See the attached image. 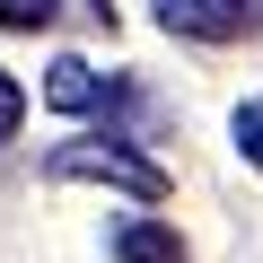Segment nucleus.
<instances>
[{"mask_svg":"<svg viewBox=\"0 0 263 263\" xmlns=\"http://www.w3.org/2000/svg\"><path fill=\"white\" fill-rule=\"evenodd\" d=\"M44 176L53 184H114L132 202H167V167L149 149H132L123 132H79V141H53L44 149Z\"/></svg>","mask_w":263,"mask_h":263,"instance_id":"1","label":"nucleus"},{"mask_svg":"<svg viewBox=\"0 0 263 263\" xmlns=\"http://www.w3.org/2000/svg\"><path fill=\"white\" fill-rule=\"evenodd\" d=\"M114 263H184V237L167 219H149V211H132L114 228Z\"/></svg>","mask_w":263,"mask_h":263,"instance_id":"4","label":"nucleus"},{"mask_svg":"<svg viewBox=\"0 0 263 263\" xmlns=\"http://www.w3.org/2000/svg\"><path fill=\"white\" fill-rule=\"evenodd\" d=\"M158 27L184 44H246L263 35V0H158Z\"/></svg>","mask_w":263,"mask_h":263,"instance_id":"2","label":"nucleus"},{"mask_svg":"<svg viewBox=\"0 0 263 263\" xmlns=\"http://www.w3.org/2000/svg\"><path fill=\"white\" fill-rule=\"evenodd\" d=\"M53 18H62V0H0V27H18V35H35Z\"/></svg>","mask_w":263,"mask_h":263,"instance_id":"6","label":"nucleus"},{"mask_svg":"<svg viewBox=\"0 0 263 263\" xmlns=\"http://www.w3.org/2000/svg\"><path fill=\"white\" fill-rule=\"evenodd\" d=\"M18 123H27V88L0 70V141H18Z\"/></svg>","mask_w":263,"mask_h":263,"instance_id":"7","label":"nucleus"},{"mask_svg":"<svg viewBox=\"0 0 263 263\" xmlns=\"http://www.w3.org/2000/svg\"><path fill=\"white\" fill-rule=\"evenodd\" d=\"M132 88L114 79V70H97V62H79V53H62L53 70H44V105L53 114H105V105H123Z\"/></svg>","mask_w":263,"mask_h":263,"instance_id":"3","label":"nucleus"},{"mask_svg":"<svg viewBox=\"0 0 263 263\" xmlns=\"http://www.w3.org/2000/svg\"><path fill=\"white\" fill-rule=\"evenodd\" d=\"M88 9H97V18H105V27H114V0H88Z\"/></svg>","mask_w":263,"mask_h":263,"instance_id":"8","label":"nucleus"},{"mask_svg":"<svg viewBox=\"0 0 263 263\" xmlns=\"http://www.w3.org/2000/svg\"><path fill=\"white\" fill-rule=\"evenodd\" d=\"M228 141H237V158L263 176V97H246V105L228 114Z\"/></svg>","mask_w":263,"mask_h":263,"instance_id":"5","label":"nucleus"}]
</instances>
